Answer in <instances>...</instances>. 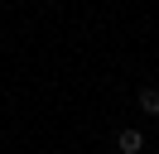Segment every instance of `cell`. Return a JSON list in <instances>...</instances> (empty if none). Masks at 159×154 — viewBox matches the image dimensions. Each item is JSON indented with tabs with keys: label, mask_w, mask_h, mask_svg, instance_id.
<instances>
[{
	"label": "cell",
	"mask_w": 159,
	"mask_h": 154,
	"mask_svg": "<svg viewBox=\"0 0 159 154\" xmlns=\"http://www.w3.org/2000/svg\"><path fill=\"white\" fill-rule=\"evenodd\" d=\"M135 101H140V111H145V116H154V120H159V87H140Z\"/></svg>",
	"instance_id": "obj_2"
},
{
	"label": "cell",
	"mask_w": 159,
	"mask_h": 154,
	"mask_svg": "<svg viewBox=\"0 0 159 154\" xmlns=\"http://www.w3.org/2000/svg\"><path fill=\"white\" fill-rule=\"evenodd\" d=\"M116 149L120 154H140L145 149V135H140L135 125H125V130H116Z\"/></svg>",
	"instance_id": "obj_1"
}]
</instances>
